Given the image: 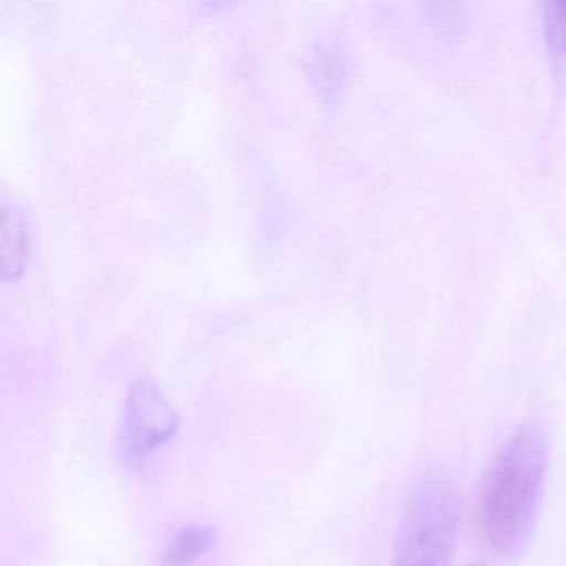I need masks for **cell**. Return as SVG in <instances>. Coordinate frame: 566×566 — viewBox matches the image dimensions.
<instances>
[{
    "mask_svg": "<svg viewBox=\"0 0 566 566\" xmlns=\"http://www.w3.org/2000/svg\"><path fill=\"white\" fill-rule=\"evenodd\" d=\"M549 449L545 433L523 426L506 440L490 469L483 492V528L496 555L520 558L535 533Z\"/></svg>",
    "mask_w": 566,
    "mask_h": 566,
    "instance_id": "obj_1",
    "label": "cell"
},
{
    "mask_svg": "<svg viewBox=\"0 0 566 566\" xmlns=\"http://www.w3.org/2000/svg\"><path fill=\"white\" fill-rule=\"evenodd\" d=\"M2 277L4 281L18 280L24 273L25 263L31 254V223L28 214L19 205H2Z\"/></svg>",
    "mask_w": 566,
    "mask_h": 566,
    "instance_id": "obj_4",
    "label": "cell"
},
{
    "mask_svg": "<svg viewBox=\"0 0 566 566\" xmlns=\"http://www.w3.org/2000/svg\"><path fill=\"white\" fill-rule=\"evenodd\" d=\"M543 29L555 54L566 55V0L543 4Z\"/></svg>",
    "mask_w": 566,
    "mask_h": 566,
    "instance_id": "obj_6",
    "label": "cell"
},
{
    "mask_svg": "<svg viewBox=\"0 0 566 566\" xmlns=\"http://www.w3.org/2000/svg\"><path fill=\"white\" fill-rule=\"evenodd\" d=\"M178 416L151 380L132 384L118 429L117 455L122 465L140 469L155 450L167 443L178 430Z\"/></svg>",
    "mask_w": 566,
    "mask_h": 566,
    "instance_id": "obj_3",
    "label": "cell"
},
{
    "mask_svg": "<svg viewBox=\"0 0 566 566\" xmlns=\"http://www.w3.org/2000/svg\"><path fill=\"white\" fill-rule=\"evenodd\" d=\"M217 530L211 526H185L168 542L161 555L160 566H193V563L211 548Z\"/></svg>",
    "mask_w": 566,
    "mask_h": 566,
    "instance_id": "obj_5",
    "label": "cell"
},
{
    "mask_svg": "<svg viewBox=\"0 0 566 566\" xmlns=\"http://www.w3.org/2000/svg\"><path fill=\"white\" fill-rule=\"evenodd\" d=\"M460 500L443 476L420 480L403 512L394 566H449L459 538Z\"/></svg>",
    "mask_w": 566,
    "mask_h": 566,
    "instance_id": "obj_2",
    "label": "cell"
}]
</instances>
